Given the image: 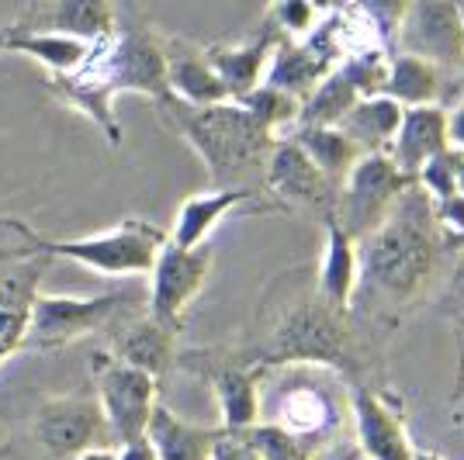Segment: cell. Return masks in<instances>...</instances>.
Returning <instances> with one entry per match:
<instances>
[{"label": "cell", "instance_id": "1", "mask_svg": "<svg viewBox=\"0 0 464 460\" xmlns=\"http://www.w3.org/2000/svg\"><path fill=\"white\" fill-rule=\"evenodd\" d=\"M49 91L59 104L73 108L91 118L101 135L121 146V125L115 118L118 94H146L153 104L170 97L167 87V56H163V35H156L146 21H125L115 35L94 42L87 62L77 73L49 77Z\"/></svg>", "mask_w": 464, "mask_h": 460}, {"label": "cell", "instance_id": "2", "mask_svg": "<svg viewBox=\"0 0 464 460\" xmlns=\"http://www.w3.org/2000/svg\"><path fill=\"white\" fill-rule=\"evenodd\" d=\"M444 250L433 197L412 180L388 215L361 239V277L388 298H412Z\"/></svg>", "mask_w": 464, "mask_h": 460}, {"label": "cell", "instance_id": "3", "mask_svg": "<svg viewBox=\"0 0 464 460\" xmlns=\"http://www.w3.org/2000/svg\"><path fill=\"white\" fill-rule=\"evenodd\" d=\"M156 108H160V118L201 156L215 187H246L243 177L267 163V153L277 139L239 101L194 108L177 97H167Z\"/></svg>", "mask_w": 464, "mask_h": 460}, {"label": "cell", "instance_id": "4", "mask_svg": "<svg viewBox=\"0 0 464 460\" xmlns=\"http://www.w3.org/2000/svg\"><path fill=\"white\" fill-rule=\"evenodd\" d=\"M136 311H142V305H139L132 291H108V294H97V298H70V294L45 298V294H35L21 350L59 353V350H66L83 336L108 332L115 322L136 315Z\"/></svg>", "mask_w": 464, "mask_h": 460}, {"label": "cell", "instance_id": "5", "mask_svg": "<svg viewBox=\"0 0 464 460\" xmlns=\"http://www.w3.org/2000/svg\"><path fill=\"white\" fill-rule=\"evenodd\" d=\"M167 243V232L146 218H125L115 229L80 235V239H45L35 232V246L45 256H59L108 277H150L156 256Z\"/></svg>", "mask_w": 464, "mask_h": 460}, {"label": "cell", "instance_id": "6", "mask_svg": "<svg viewBox=\"0 0 464 460\" xmlns=\"http://www.w3.org/2000/svg\"><path fill=\"white\" fill-rule=\"evenodd\" d=\"M350 350L347 311L326 305L323 298L298 302L288 308L267 340L264 364H319V367H343Z\"/></svg>", "mask_w": 464, "mask_h": 460}, {"label": "cell", "instance_id": "7", "mask_svg": "<svg viewBox=\"0 0 464 460\" xmlns=\"http://www.w3.org/2000/svg\"><path fill=\"white\" fill-rule=\"evenodd\" d=\"M32 440L39 443L49 460H73L83 450L111 446L115 436L108 429L94 388H77L39 405L32 419Z\"/></svg>", "mask_w": 464, "mask_h": 460}, {"label": "cell", "instance_id": "8", "mask_svg": "<svg viewBox=\"0 0 464 460\" xmlns=\"http://www.w3.org/2000/svg\"><path fill=\"white\" fill-rule=\"evenodd\" d=\"M409 184H412V177L399 170L388 153H364L340 180L336 205L326 215H333L353 239H364L385 218L388 208L402 197Z\"/></svg>", "mask_w": 464, "mask_h": 460}, {"label": "cell", "instance_id": "9", "mask_svg": "<svg viewBox=\"0 0 464 460\" xmlns=\"http://www.w3.org/2000/svg\"><path fill=\"white\" fill-rule=\"evenodd\" d=\"M91 370H94V395L101 402V412L108 419V429L115 443H132L139 436H146V426H150V416H153L156 391H160V381L150 378L146 370L118 360L115 353H94L91 360Z\"/></svg>", "mask_w": 464, "mask_h": 460}, {"label": "cell", "instance_id": "10", "mask_svg": "<svg viewBox=\"0 0 464 460\" xmlns=\"http://www.w3.org/2000/svg\"><path fill=\"white\" fill-rule=\"evenodd\" d=\"M212 273V246H177V243H163V250L156 256L153 270H150V298H146V311L156 322L170 329H180V319L194 298L201 294L205 281Z\"/></svg>", "mask_w": 464, "mask_h": 460}, {"label": "cell", "instance_id": "11", "mask_svg": "<svg viewBox=\"0 0 464 460\" xmlns=\"http://www.w3.org/2000/svg\"><path fill=\"white\" fill-rule=\"evenodd\" d=\"M395 45L433 62L440 73H464V24L454 0H409Z\"/></svg>", "mask_w": 464, "mask_h": 460}, {"label": "cell", "instance_id": "12", "mask_svg": "<svg viewBox=\"0 0 464 460\" xmlns=\"http://www.w3.org/2000/svg\"><path fill=\"white\" fill-rule=\"evenodd\" d=\"M264 184L285 205H323L326 208L329 194L336 191V184L312 163V156L291 135L274 139L267 163H264Z\"/></svg>", "mask_w": 464, "mask_h": 460}, {"label": "cell", "instance_id": "13", "mask_svg": "<svg viewBox=\"0 0 464 460\" xmlns=\"http://www.w3.org/2000/svg\"><path fill=\"white\" fill-rule=\"evenodd\" d=\"M180 364L208 378L218 412H222V429H246L260 419V388H256L253 367L215 360L208 353H188Z\"/></svg>", "mask_w": 464, "mask_h": 460}, {"label": "cell", "instance_id": "14", "mask_svg": "<svg viewBox=\"0 0 464 460\" xmlns=\"http://www.w3.org/2000/svg\"><path fill=\"white\" fill-rule=\"evenodd\" d=\"M24 32H59L87 42L115 35V0H35L18 21Z\"/></svg>", "mask_w": 464, "mask_h": 460}, {"label": "cell", "instance_id": "15", "mask_svg": "<svg viewBox=\"0 0 464 460\" xmlns=\"http://www.w3.org/2000/svg\"><path fill=\"white\" fill-rule=\"evenodd\" d=\"M353 426H357V446L368 460H416V446L406 433L402 408L388 405L374 391H353L350 398Z\"/></svg>", "mask_w": 464, "mask_h": 460}, {"label": "cell", "instance_id": "16", "mask_svg": "<svg viewBox=\"0 0 464 460\" xmlns=\"http://www.w3.org/2000/svg\"><path fill=\"white\" fill-rule=\"evenodd\" d=\"M53 256H32L0 264V364H7L24 343L28 311L39 294V281Z\"/></svg>", "mask_w": 464, "mask_h": 460}, {"label": "cell", "instance_id": "17", "mask_svg": "<svg viewBox=\"0 0 464 460\" xmlns=\"http://www.w3.org/2000/svg\"><path fill=\"white\" fill-rule=\"evenodd\" d=\"M108 336H111V350L108 353H115L118 360L146 370L156 381L177 360V329L156 322L150 311H142V315L136 311V315L115 322V326L108 329Z\"/></svg>", "mask_w": 464, "mask_h": 460}, {"label": "cell", "instance_id": "18", "mask_svg": "<svg viewBox=\"0 0 464 460\" xmlns=\"http://www.w3.org/2000/svg\"><path fill=\"white\" fill-rule=\"evenodd\" d=\"M450 146L447 135V108L444 104H412L402 108L395 139L388 146V156L399 170L416 180V173L426 159H433L437 153H444Z\"/></svg>", "mask_w": 464, "mask_h": 460}, {"label": "cell", "instance_id": "19", "mask_svg": "<svg viewBox=\"0 0 464 460\" xmlns=\"http://www.w3.org/2000/svg\"><path fill=\"white\" fill-rule=\"evenodd\" d=\"M163 56H167V87L170 97L205 108V104H222L232 101L229 91L222 87L218 73L205 56V49H198L188 39H163Z\"/></svg>", "mask_w": 464, "mask_h": 460}, {"label": "cell", "instance_id": "20", "mask_svg": "<svg viewBox=\"0 0 464 460\" xmlns=\"http://www.w3.org/2000/svg\"><path fill=\"white\" fill-rule=\"evenodd\" d=\"M281 42L277 28L267 24L256 39L250 42H232V45H205V56L212 62V70L218 73L222 87L229 91V97L250 94L253 87L264 83V73H267V62H271L274 45Z\"/></svg>", "mask_w": 464, "mask_h": 460}, {"label": "cell", "instance_id": "21", "mask_svg": "<svg viewBox=\"0 0 464 460\" xmlns=\"http://www.w3.org/2000/svg\"><path fill=\"white\" fill-rule=\"evenodd\" d=\"M357 284H361L357 239L333 215H326V250H323V264H319V298L340 311H350Z\"/></svg>", "mask_w": 464, "mask_h": 460}, {"label": "cell", "instance_id": "22", "mask_svg": "<svg viewBox=\"0 0 464 460\" xmlns=\"http://www.w3.org/2000/svg\"><path fill=\"white\" fill-rule=\"evenodd\" d=\"M253 201H256V194L250 187H215V191L194 194L177 208L174 232L167 239L177 246H201V243H208V235L226 215H232L243 205H253Z\"/></svg>", "mask_w": 464, "mask_h": 460}, {"label": "cell", "instance_id": "23", "mask_svg": "<svg viewBox=\"0 0 464 460\" xmlns=\"http://www.w3.org/2000/svg\"><path fill=\"white\" fill-rule=\"evenodd\" d=\"M215 433L218 429H205V426L180 419L167 405H156L146 426V440L153 443L160 460H208Z\"/></svg>", "mask_w": 464, "mask_h": 460}, {"label": "cell", "instance_id": "24", "mask_svg": "<svg viewBox=\"0 0 464 460\" xmlns=\"http://www.w3.org/2000/svg\"><path fill=\"white\" fill-rule=\"evenodd\" d=\"M94 49V42L77 39V35H59V32H24L18 24H11V39H7V53H21L32 56L39 66L49 70V77H63V73H77L87 62Z\"/></svg>", "mask_w": 464, "mask_h": 460}, {"label": "cell", "instance_id": "25", "mask_svg": "<svg viewBox=\"0 0 464 460\" xmlns=\"http://www.w3.org/2000/svg\"><path fill=\"white\" fill-rule=\"evenodd\" d=\"M399 118H402V104L399 101H392L385 94L361 97L336 129L347 135L361 153H388V146L395 139V129H399Z\"/></svg>", "mask_w": 464, "mask_h": 460}, {"label": "cell", "instance_id": "26", "mask_svg": "<svg viewBox=\"0 0 464 460\" xmlns=\"http://www.w3.org/2000/svg\"><path fill=\"white\" fill-rule=\"evenodd\" d=\"M357 101H361V94L350 87V80L343 77L340 70H329L326 77L302 97L295 129H336ZM295 129H291V132H295Z\"/></svg>", "mask_w": 464, "mask_h": 460}, {"label": "cell", "instance_id": "27", "mask_svg": "<svg viewBox=\"0 0 464 460\" xmlns=\"http://www.w3.org/2000/svg\"><path fill=\"white\" fill-rule=\"evenodd\" d=\"M440 80L444 73L426 62L420 56H409V53H395L392 62H388V80L382 94L399 101L402 108H412V104H437L440 97Z\"/></svg>", "mask_w": 464, "mask_h": 460}, {"label": "cell", "instance_id": "28", "mask_svg": "<svg viewBox=\"0 0 464 460\" xmlns=\"http://www.w3.org/2000/svg\"><path fill=\"white\" fill-rule=\"evenodd\" d=\"M288 135L312 156V163L326 173L336 187H340V180L350 173V167L364 156L340 129H295Z\"/></svg>", "mask_w": 464, "mask_h": 460}, {"label": "cell", "instance_id": "29", "mask_svg": "<svg viewBox=\"0 0 464 460\" xmlns=\"http://www.w3.org/2000/svg\"><path fill=\"white\" fill-rule=\"evenodd\" d=\"M277 426H285L288 433H298L305 440H315V433H323L329 426V402L319 388H291L281 398V412H277Z\"/></svg>", "mask_w": 464, "mask_h": 460}, {"label": "cell", "instance_id": "30", "mask_svg": "<svg viewBox=\"0 0 464 460\" xmlns=\"http://www.w3.org/2000/svg\"><path fill=\"white\" fill-rule=\"evenodd\" d=\"M253 118H260L267 129H271L277 139L281 132L288 135L295 129V118H298V97L285 94V91H277V87H267V83H260V87H253L250 94L236 97Z\"/></svg>", "mask_w": 464, "mask_h": 460}, {"label": "cell", "instance_id": "31", "mask_svg": "<svg viewBox=\"0 0 464 460\" xmlns=\"http://www.w3.org/2000/svg\"><path fill=\"white\" fill-rule=\"evenodd\" d=\"M388 56L385 45H368V49H357L336 62V70L350 80V87L357 91L361 97H378L385 91V80H388Z\"/></svg>", "mask_w": 464, "mask_h": 460}, {"label": "cell", "instance_id": "32", "mask_svg": "<svg viewBox=\"0 0 464 460\" xmlns=\"http://www.w3.org/2000/svg\"><path fill=\"white\" fill-rule=\"evenodd\" d=\"M243 436L256 446V454L264 460H312V440L288 433L285 426L277 422H253L243 429Z\"/></svg>", "mask_w": 464, "mask_h": 460}, {"label": "cell", "instance_id": "33", "mask_svg": "<svg viewBox=\"0 0 464 460\" xmlns=\"http://www.w3.org/2000/svg\"><path fill=\"white\" fill-rule=\"evenodd\" d=\"M350 7L364 18V24L374 32V39L388 49L395 42V32H399L402 18H406L409 0H350Z\"/></svg>", "mask_w": 464, "mask_h": 460}, {"label": "cell", "instance_id": "34", "mask_svg": "<svg viewBox=\"0 0 464 460\" xmlns=\"http://www.w3.org/2000/svg\"><path fill=\"white\" fill-rule=\"evenodd\" d=\"M416 184L433 201H447V197L458 194V187H454V167H450V146H447L444 153L433 156V159H426L423 167H420V173H416Z\"/></svg>", "mask_w": 464, "mask_h": 460}, {"label": "cell", "instance_id": "35", "mask_svg": "<svg viewBox=\"0 0 464 460\" xmlns=\"http://www.w3.org/2000/svg\"><path fill=\"white\" fill-rule=\"evenodd\" d=\"M437 208V225H440V243L447 250L464 253V194H454L447 201H433Z\"/></svg>", "mask_w": 464, "mask_h": 460}, {"label": "cell", "instance_id": "36", "mask_svg": "<svg viewBox=\"0 0 464 460\" xmlns=\"http://www.w3.org/2000/svg\"><path fill=\"white\" fill-rule=\"evenodd\" d=\"M208 460H264V457H260L256 446L243 436V429H222V426H218Z\"/></svg>", "mask_w": 464, "mask_h": 460}, {"label": "cell", "instance_id": "37", "mask_svg": "<svg viewBox=\"0 0 464 460\" xmlns=\"http://www.w3.org/2000/svg\"><path fill=\"white\" fill-rule=\"evenodd\" d=\"M32 256H45V253L35 246V229L21 225V235L14 243L0 246V264H14V260H32Z\"/></svg>", "mask_w": 464, "mask_h": 460}, {"label": "cell", "instance_id": "38", "mask_svg": "<svg viewBox=\"0 0 464 460\" xmlns=\"http://www.w3.org/2000/svg\"><path fill=\"white\" fill-rule=\"evenodd\" d=\"M118 460H160V457H156L153 443L146 440V436H139V440L118 446Z\"/></svg>", "mask_w": 464, "mask_h": 460}, {"label": "cell", "instance_id": "39", "mask_svg": "<svg viewBox=\"0 0 464 460\" xmlns=\"http://www.w3.org/2000/svg\"><path fill=\"white\" fill-rule=\"evenodd\" d=\"M447 135H450V146H464V101L447 111Z\"/></svg>", "mask_w": 464, "mask_h": 460}, {"label": "cell", "instance_id": "40", "mask_svg": "<svg viewBox=\"0 0 464 460\" xmlns=\"http://www.w3.org/2000/svg\"><path fill=\"white\" fill-rule=\"evenodd\" d=\"M450 167H454V187L464 194V146H450Z\"/></svg>", "mask_w": 464, "mask_h": 460}, {"label": "cell", "instance_id": "41", "mask_svg": "<svg viewBox=\"0 0 464 460\" xmlns=\"http://www.w3.org/2000/svg\"><path fill=\"white\" fill-rule=\"evenodd\" d=\"M73 460H118V450H111V446H94V450L77 454Z\"/></svg>", "mask_w": 464, "mask_h": 460}, {"label": "cell", "instance_id": "42", "mask_svg": "<svg viewBox=\"0 0 464 460\" xmlns=\"http://www.w3.org/2000/svg\"><path fill=\"white\" fill-rule=\"evenodd\" d=\"M7 39H11V24L0 28V53H7Z\"/></svg>", "mask_w": 464, "mask_h": 460}, {"label": "cell", "instance_id": "43", "mask_svg": "<svg viewBox=\"0 0 464 460\" xmlns=\"http://www.w3.org/2000/svg\"><path fill=\"white\" fill-rule=\"evenodd\" d=\"M454 7H458V18H461V24H464V0H454Z\"/></svg>", "mask_w": 464, "mask_h": 460}, {"label": "cell", "instance_id": "44", "mask_svg": "<svg viewBox=\"0 0 464 460\" xmlns=\"http://www.w3.org/2000/svg\"><path fill=\"white\" fill-rule=\"evenodd\" d=\"M416 460H440L437 454H416Z\"/></svg>", "mask_w": 464, "mask_h": 460}, {"label": "cell", "instance_id": "45", "mask_svg": "<svg viewBox=\"0 0 464 460\" xmlns=\"http://www.w3.org/2000/svg\"><path fill=\"white\" fill-rule=\"evenodd\" d=\"M333 460H353V454H350V450H347V454H336V457H333Z\"/></svg>", "mask_w": 464, "mask_h": 460}, {"label": "cell", "instance_id": "46", "mask_svg": "<svg viewBox=\"0 0 464 460\" xmlns=\"http://www.w3.org/2000/svg\"><path fill=\"white\" fill-rule=\"evenodd\" d=\"M461 87H464V73H461Z\"/></svg>", "mask_w": 464, "mask_h": 460}]
</instances>
